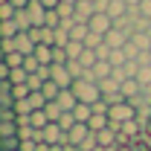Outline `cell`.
Wrapping results in <instances>:
<instances>
[{"instance_id": "obj_1", "label": "cell", "mask_w": 151, "mask_h": 151, "mask_svg": "<svg viewBox=\"0 0 151 151\" xmlns=\"http://www.w3.org/2000/svg\"><path fill=\"white\" fill-rule=\"evenodd\" d=\"M70 90H73L76 99H78V102H84V105H93V102H99V99H102L99 81H93V78H76Z\"/></svg>"}, {"instance_id": "obj_2", "label": "cell", "mask_w": 151, "mask_h": 151, "mask_svg": "<svg viewBox=\"0 0 151 151\" xmlns=\"http://www.w3.org/2000/svg\"><path fill=\"white\" fill-rule=\"evenodd\" d=\"M64 139H67V134L58 122H50L47 128H38V137H35V142H47V145H64Z\"/></svg>"}, {"instance_id": "obj_3", "label": "cell", "mask_w": 151, "mask_h": 151, "mask_svg": "<svg viewBox=\"0 0 151 151\" xmlns=\"http://www.w3.org/2000/svg\"><path fill=\"white\" fill-rule=\"evenodd\" d=\"M111 122H116V125H122V122H131V119H137V108H134L131 102L125 99V102H119V105H111Z\"/></svg>"}, {"instance_id": "obj_4", "label": "cell", "mask_w": 151, "mask_h": 151, "mask_svg": "<svg viewBox=\"0 0 151 151\" xmlns=\"http://www.w3.org/2000/svg\"><path fill=\"white\" fill-rule=\"evenodd\" d=\"M90 134H93V131H90V125H87V122H76L73 128L67 131V139H64V145H81V142H84Z\"/></svg>"}, {"instance_id": "obj_5", "label": "cell", "mask_w": 151, "mask_h": 151, "mask_svg": "<svg viewBox=\"0 0 151 151\" xmlns=\"http://www.w3.org/2000/svg\"><path fill=\"white\" fill-rule=\"evenodd\" d=\"M87 26H90V32H99V35H108V32L113 29V18L108 15V12H96L93 18H90V23H87Z\"/></svg>"}, {"instance_id": "obj_6", "label": "cell", "mask_w": 151, "mask_h": 151, "mask_svg": "<svg viewBox=\"0 0 151 151\" xmlns=\"http://www.w3.org/2000/svg\"><path fill=\"white\" fill-rule=\"evenodd\" d=\"M29 38H32L35 44H47V47H52V41H55V29H50V26H32V29H29Z\"/></svg>"}, {"instance_id": "obj_7", "label": "cell", "mask_w": 151, "mask_h": 151, "mask_svg": "<svg viewBox=\"0 0 151 151\" xmlns=\"http://www.w3.org/2000/svg\"><path fill=\"white\" fill-rule=\"evenodd\" d=\"M26 12H29V20H32V26H44V18H47V6H44L41 0H29Z\"/></svg>"}, {"instance_id": "obj_8", "label": "cell", "mask_w": 151, "mask_h": 151, "mask_svg": "<svg viewBox=\"0 0 151 151\" xmlns=\"http://www.w3.org/2000/svg\"><path fill=\"white\" fill-rule=\"evenodd\" d=\"M128 41H131V35H128V32H122V29H116V26H113L111 32L105 35V44H108L111 50H122Z\"/></svg>"}, {"instance_id": "obj_9", "label": "cell", "mask_w": 151, "mask_h": 151, "mask_svg": "<svg viewBox=\"0 0 151 151\" xmlns=\"http://www.w3.org/2000/svg\"><path fill=\"white\" fill-rule=\"evenodd\" d=\"M35 47H38V44L29 38V32H18V35H15V50H18V52L32 55V52H35Z\"/></svg>"}, {"instance_id": "obj_10", "label": "cell", "mask_w": 151, "mask_h": 151, "mask_svg": "<svg viewBox=\"0 0 151 151\" xmlns=\"http://www.w3.org/2000/svg\"><path fill=\"white\" fill-rule=\"evenodd\" d=\"M119 90H122V96H125V99H134V96H139V93H142V84H139L137 78H125Z\"/></svg>"}, {"instance_id": "obj_11", "label": "cell", "mask_w": 151, "mask_h": 151, "mask_svg": "<svg viewBox=\"0 0 151 151\" xmlns=\"http://www.w3.org/2000/svg\"><path fill=\"white\" fill-rule=\"evenodd\" d=\"M15 105V96H12V81H0V108H12Z\"/></svg>"}, {"instance_id": "obj_12", "label": "cell", "mask_w": 151, "mask_h": 151, "mask_svg": "<svg viewBox=\"0 0 151 151\" xmlns=\"http://www.w3.org/2000/svg\"><path fill=\"white\" fill-rule=\"evenodd\" d=\"M55 102H58V105H61V108H64V111H73L76 105H78V99H76V93H73V90H70V87H67V90H61Z\"/></svg>"}, {"instance_id": "obj_13", "label": "cell", "mask_w": 151, "mask_h": 151, "mask_svg": "<svg viewBox=\"0 0 151 151\" xmlns=\"http://www.w3.org/2000/svg\"><path fill=\"white\" fill-rule=\"evenodd\" d=\"M32 55H35L38 61L44 64V67H50V64H52V47H47V44H38Z\"/></svg>"}, {"instance_id": "obj_14", "label": "cell", "mask_w": 151, "mask_h": 151, "mask_svg": "<svg viewBox=\"0 0 151 151\" xmlns=\"http://www.w3.org/2000/svg\"><path fill=\"white\" fill-rule=\"evenodd\" d=\"M73 116H76V122H90V116H93V105L78 102V105L73 108Z\"/></svg>"}, {"instance_id": "obj_15", "label": "cell", "mask_w": 151, "mask_h": 151, "mask_svg": "<svg viewBox=\"0 0 151 151\" xmlns=\"http://www.w3.org/2000/svg\"><path fill=\"white\" fill-rule=\"evenodd\" d=\"M12 20L18 23V29H20V32H29V29H32V20H29V12H26V9H18Z\"/></svg>"}, {"instance_id": "obj_16", "label": "cell", "mask_w": 151, "mask_h": 151, "mask_svg": "<svg viewBox=\"0 0 151 151\" xmlns=\"http://www.w3.org/2000/svg\"><path fill=\"white\" fill-rule=\"evenodd\" d=\"M44 113L50 116V122H58V119H61V116H64L67 111H64L58 102H47V105H44Z\"/></svg>"}, {"instance_id": "obj_17", "label": "cell", "mask_w": 151, "mask_h": 151, "mask_svg": "<svg viewBox=\"0 0 151 151\" xmlns=\"http://www.w3.org/2000/svg\"><path fill=\"white\" fill-rule=\"evenodd\" d=\"M87 125H90V131H102V128L111 125V116H108V113H93Z\"/></svg>"}, {"instance_id": "obj_18", "label": "cell", "mask_w": 151, "mask_h": 151, "mask_svg": "<svg viewBox=\"0 0 151 151\" xmlns=\"http://www.w3.org/2000/svg\"><path fill=\"white\" fill-rule=\"evenodd\" d=\"M41 93L47 96V102H55V99H58V93H61V87H58L52 78H47V81H44V87H41Z\"/></svg>"}, {"instance_id": "obj_19", "label": "cell", "mask_w": 151, "mask_h": 151, "mask_svg": "<svg viewBox=\"0 0 151 151\" xmlns=\"http://www.w3.org/2000/svg\"><path fill=\"white\" fill-rule=\"evenodd\" d=\"M90 35V26L87 23H73V29H70V41H81L84 44V38Z\"/></svg>"}, {"instance_id": "obj_20", "label": "cell", "mask_w": 151, "mask_h": 151, "mask_svg": "<svg viewBox=\"0 0 151 151\" xmlns=\"http://www.w3.org/2000/svg\"><path fill=\"white\" fill-rule=\"evenodd\" d=\"M64 50H67L70 61H78V58H81V52H84V44H81V41H70V44H67Z\"/></svg>"}, {"instance_id": "obj_21", "label": "cell", "mask_w": 151, "mask_h": 151, "mask_svg": "<svg viewBox=\"0 0 151 151\" xmlns=\"http://www.w3.org/2000/svg\"><path fill=\"white\" fill-rule=\"evenodd\" d=\"M20 29H18V23L15 20H0V35L3 38H15Z\"/></svg>"}, {"instance_id": "obj_22", "label": "cell", "mask_w": 151, "mask_h": 151, "mask_svg": "<svg viewBox=\"0 0 151 151\" xmlns=\"http://www.w3.org/2000/svg\"><path fill=\"white\" fill-rule=\"evenodd\" d=\"M29 119H32V128H47V125H50V116L44 113V108H41V111H32Z\"/></svg>"}, {"instance_id": "obj_23", "label": "cell", "mask_w": 151, "mask_h": 151, "mask_svg": "<svg viewBox=\"0 0 151 151\" xmlns=\"http://www.w3.org/2000/svg\"><path fill=\"white\" fill-rule=\"evenodd\" d=\"M0 151H20V137H3L0 139Z\"/></svg>"}, {"instance_id": "obj_24", "label": "cell", "mask_w": 151, "mask_h": 151, "mask_svg": "<svg viewBox=\"0 0 151 151\" xmlns=\"http://www.w3.org/2000/svg\"><path fill=\"white\" fill-rule=\"evenodd\" d=\"M26 78H29V73L23 67H12V73H9V81L12 84H26Z\"/></svg>"}, {"instance_id": "obj_25", "label": "cell", "mask_w": 151, "mask_h": 151, "mask_svg": "<svg viewBox=\"0 0 151 151\" xmlns=\"http://www.w3.org/2000/svg\"><path fill=\"white\" fill-rule=\"evenodd\" d=\"M67 44H70V29L58 26V29H55V41H52V47H67Z\"/></svg>"}, {"instance_id": "obj_26", "label": "cell", "mask_w": 151, "mask_h": 151, "mask_svg": "<svg viewBox=\"0 0 151 151\" xmlns=\"http://www.w3.org/2000/svg\"><path fill=\"white\" fill-rule=\"evenodd\" d=\"M108 61H111L113 67H125V64H128V55H125V50H113Z\"/></svg>"}, {"instance_id": "obj_27", "label": "cell", "mask_w": 151, "mask_h": 151, "mask_svg": "<svg viewBox=\"0 0 151 151\" xmlns=\"http://www.w3.org/2000/svg\"><path fill=\"white\" fill-rule=\"evenodd\" d=\"M78 61H81V64H84V67L90 70L96 61H99V55H96V50H87V47H84V52H81V58H78Z\"/></svg>"}, {"instance_id": "obj_28", "label": "cell", "mask_w": 151, "mask_h": 151, "mask_svg": "<svg viewBox=\"0 0 151 151\" xmlns=\"http://www.w3.org/2000/svg\"><path fill=\"white\" fill-rule=\"evenodd\" d=\"M3 137H18V122H0V139Z\"/></svg>"}, {"instance_id": "obj_29", "label": "cell", "mask_w": 151, "mask_h": 151, "mask_svg": "<svg viewBox=\"0 0 151 151\" xmlns=\"http://www.w3.org/2000/svg\"><path fill=\"white\" fill-rule=\"evenodd\" d=\"M41 67H44V64H41L35 55H26V58H23V70H26V73H38Z\"/></svg>"}, {"instance_id": "obj_30", "label": "cell", "mask_w": 151, "mask_h": 151, "mask_svg": "<svg viewBox=\"0 0 151 151\" xmlns=\"http://www.w3.org/2000/svg\"><path fill=\"white\" fill-rule=\"evenodd\" d=\"M70 55H67V50L64 47H52V64H67Z\"/></svg>"}, {"instance_id": "obj_31", "label": "cell", "mask_w": 151, "mask_h": 151, "mask_svg": "<svg viewBox=\"0 0 151 151\" xmlns=\"http://www.w3.org/2000/svg\"><path fill=\"white\" fill-rule=\"evenodd\" d=\"M23 52H18V50H15V52H6V64H9V67H23Z\"/></svg>"}, {"instance_id": "obj_32", "label": "cell", "mask_w": 151, "mask_h": 151, "mask_svg": "<svg viewBox=\"0 0 151 151\" xmlns=\"http://www.w3.org/2000/svg\"><path fill=\"white\" fill-rule=\"evenodd\" d=\"M29 93H32V90H29V84H12V96H15V102L26 99Z\"/></svg>"}, {"instance_id": "obj_33", "label": "cell", "mask_w": 151, "mask_h": 151, "mask_svg": "<svg viewBox=\"0 0 151 151\" xmlns=\"http://www.w3.org/2000/svg\"><path fill=\"white\" fill-rule=\"evenodd\" d=\"M0 122H18V111H15V105H12V108H0Z\"/></svg>"}, {"instance_id": "obj_34", "label": "cell", "mask_w": 151, "mask_h": 151, "mask_svg": "<svg viewBox=\"0 0 151 151\" xmlns=\"http://www.w3.org/2000/svg\"><path fill=\"white\" fill-rule=\"evenodd\" d=\"M58 125L64 128V134L70 131V128H73V125H76V116H73V111H67V113H64V116L58 119Z\"/></svg>"}, {"instance_id": "obj_35", "label": "cell", "mask_w": 151, "mask_h": 151, "mask_svg": "<svg viewBox=\"0 0 151 151\" xmlns=\"http://www.w3.org/2000/svg\"><path fill=\"white\" fill-rule=\"evenodd\" d=\"M137 81H139L142 87H148V84H151V67H139V73H137Z\"/></svg>"}, {"instance_id": "obj_36", "label": "cell", "mask_w": 151, "mask_h": 151, "mask_svg": "<svg viewBox=\"0 0 151 151\" xmlns=\"http://www.w3.org/2000/svg\"><path fill=\"white\" fill-rule=\"evenodd\" d=\"M9 73H12V67L6 64V55H3V50H0V81H6Z\"/></svg>"}, {"instance_id": "obj_37", "label": "cell", "mask_w": 151, "mask_h": 151, "mask_svg": "<svg viewBox=\"0 0 151 151\" xmlns=\"http://www.w3.org/2000/svg\"><path fill=\"white\" fill-rule=\"evenodd\" d=\"M15 111H18V116H23V113H32L29 99H20V102H15Z\"/></svg>"}, {"instance_id": "obj_38", "label": "cell", "mask_w": 151, "mask_h": 151, "mask_svg": "<svg viewBox=\"0 0 151 151\" xmlns=\"http://www.w3.org/2000/svg\"><path fill=\"white\" fill-rule=\"evenodd\" d=\"M35 148H38L35 139H20V151H35Z\"/></svg>"}, {"instance_id": "obj_39", "label": "cell", "mask_w": 151, "mask_h": 151, "mask_svg": "<svg viewBox=\"0 0 151 151\" xmlns=\"http://www.w3.org/2000/svg\"><path fill=\"white\" fill-rule=\"evenodd\" d=\"M139 12H142L145 18H151V0H142V3H139Z\"/></svg>"}, {"instance_id": "obj_40", "label": "cell", "mask_w": 151, "mask_h": 151, "mask_svg": "<svg viewBox=\"0 0 151 151\" xmlns=\"http://www.w3.org/2000/svg\"><path fill=\"white\" fill-rule=\"evenodd\" d=\"M9 3H12L15 9H26V6H29V0H9Z\"/></svg>"}, {"instance_id": "obj_41", "label": "cell", "mask_w": 151, "mask_h": 151, "mask_svg": "<svg viewBox=\"0 0 151 151\" xmlns=\"http://www.w3.org/2000/svg\"><path fill=\"white\" fill-rule=\"evenodd\" d=\"M41 3H44L47 9H58V3H61V0H41Z\"/></svg>"}, {"instance_id": "obj_42", "label": "cell", "mask_w": 151, "mask_h": 151, "mask_svg": "<svg viewBox=\"0 0 151 151\" xmlns=\"http://www.w3.org/2000/svg\"><path fill=\"white\" fill-rule=\"evenodd\" d=\"M125 3H128V9H139V3H142V0H125Z\"/></svg>"}, {"instance_id": "obj_43", "label": "cell", "mask_w": 151, "mask_h": 151, "mask_svg": "<svg viewBox=\"0 0 151 151\" xmlns=\"http://www.w3.org/2000/svg\"><path fill=\"white\" fill-rule=\"evenodd\" d=\"M50 151H64V145H50Z\"/></svg>"}, {"instance_id": "obj_44", "label": "cell", "mask_w": 151, "mask_h": 151, "mask_svg": "<svg viewBox=\"0 0 151 151\" xmlns=\"http://www.w3.org/2000/svg\"><path fill=\"white\" fill-rule=\"evenodd\" d=\"M67 3H73V6H76V3H81V0H67Z\"/></svg>"}, {"instance_id": "obj_45", "label": "cell", "mask_w": 151, "mask_h": 151, "mask_svg": "<svg viewBox=\"0 0 151 151\" xmlns=\"http://www.w3.org/2000/svg\"><path fill=\"white\" fill-rule=\"evenodd\" d=\"M0 3H9V0H0Z\"/></svg>"}]
</instances>
